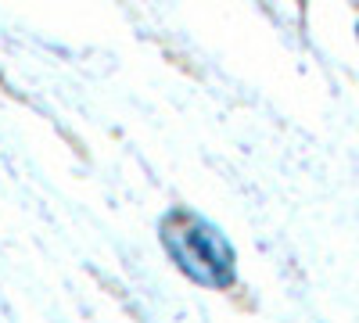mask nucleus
<instances>
[{"label": "nucleus", "mask_w": 359, "mask_h": 323, "mask_svg": "<svg viewBox=\"0 0 359 323\" xmlns=\"http://www.w3.org/2000/svg\"><path fill=\"white\" fill-rule=\"evenodd\" d=\"M355 33H359V25H355Z\"/></svg>", "instance_id": "2"}, {"label": "nucleus", "mask_w": 359, "mask_h": 323, "mask_svg": "<svg viewBox=\"0 0 359 323\" xmlns=\"http://www.w3.org/2000/svg\"><path fill=\"white\" fill-rule=\"evenodd\" d=\"M158 238L169 259L176 262V270L187 280L223 291L237 277V255L233 245L223 238V230L216 223H208L205 216L191 209H169L158 223Z\"/></svg>", "instance_id": "1"}]
</instances>
